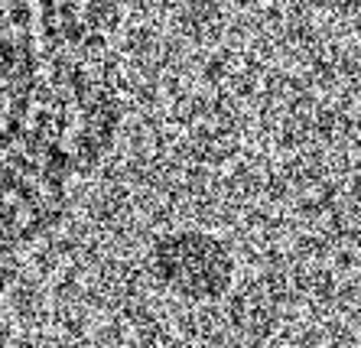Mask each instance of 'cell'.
Instances as JSON below:
<instances>
[{
	"instance_id": "obj_1",
	"label": "cell",
	"mask_w": 361,
	"mask_h": 348,
	"mask_svg": "<svg viewBox=\"0 0 361 348\" xmlns=\"http://www.w3.org/2000/svg\"><path fill=\"white\" fill-rule=\"evenodd\" d=\"M147 267L157 287L183 303H219L235 287L238 261L221 235L195 225H179L157 235L147 251Z\"/></svg>"
}]
</instances>
